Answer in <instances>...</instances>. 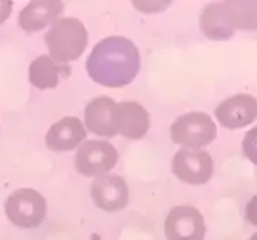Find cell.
Segmentation results:
<instances>
[{
	"instance_id": "obj_1",
	"label": "cell",
	"mask_w": 257,
	"mask_h": 240,
	"mask_svg": "<svg viewBox=\"0 0 257 240\" xmlns=\"http://www.w3.org/2000/svg\"><path fill=\"white\" fill-rule=\"evenodd\" d=\"M141 69V55L133 41L108 36L93 46L86 59V72L95 84L122 88L135 79Z\"/></svg>"
},
{
	"instance_id": "obj_2",
	"label": "cell",
	"mask_w": 257,
	"mask_h": 240,
	"mask_svg": "<svg viewBox=\"0 0 257 240\" xmlns=\"http://www.w3.org/2000/svg\"><path fill=\"white\" fill-rule=\"evenodd\" d=\"M88 31L76 18H58L45 33L49 56L59 63L76 61L88 46Z\"/></svg>"
},
{
	"instance_id": "obj_3",
	"label": "cell",
	"mask_w": 257,
	"mask_h": 240,
	"mask_svg": "<svg viewBox=\"0 0 257 240\" xmlns=\"http://www.w3.org/2000/svg\"><path fill=\"white\" fill-rule=\"evenodd\" d=\"M5 213L13 226L21 229H36L46 219V198L35 188H18L6 198Z\"/></svg>"
},
{
	"instance_id": "obj_4",
	"label": "cell",
	"mask_w": 257,
	"mask_h": 240,
	"mask_svg": "<svg viewBox=\"0 0 257 240\" xmlns=\"http://www.w3.org/2000/svg\"><path fill=\"white\" fill-rule=\"evenodd\" d=\"M170 136L174 144L183 148L200 150L216 140L217 127L208 114L193 111L175 118L170 127Z\"/></svg>"
},
{
	"instance_id": "obj_5",
	"label": "cell",
	"mask_w": 257,
	"mask_h": 240,
	"mask_svg": "<svg viewBox=\"0 0 257 240\" xmlns=\"http://www.w3.org/2000/svg\"><path fill=\"white\" fill-rule=\"evenodd\" d=\"M118 163V151L109 141L89 140L82 143L75 157L76 170L86 177L108 174Z\"/></svg>"
},
{
	"instance_id": "obj_6",
	"label": "cell",
	"mask_w": 257,
	"mask_h": 240,
	"mask_svg": "<svg viewBox=\"0 0 257 240\" xmlns=\"http://www.w3.org/2000/svg\"><path fill=\"white\" fill-rule=\"evenodd\" d=\"M171 171L185 184L201 186L213 177L214 161L206 150L181 148L173 157Z\"/></svg>"
},
{
	"instance_id": "obj_7",
	"label": "cell",
	"mask_w": 257,
	"mask_h": 240,
	"mask_svg": "<svg viewBox=\"0 0 257 240\" xmlns=\"http://www.w3.org/2000/svg\"><path fill=\"white\" fill-rule=\"evenodd\" d=\"M206 231L203 214L193 206H175L164 221L167 240H204Z\"/></svg>"
},
{
	"instance_id": "obj_8",
	"label": "cell",
	"mask_w": 257,
	"mask_h": 240,
	"mask_svg": "<svg viewBox=\"0 0 257 240\" xmlns=\"http://www.w3.org/2000/svg\"><path fill=\"white\" fill-rule=\"evenodd\" d=\"M85 128L92 134L111 138L119 134V104L109 96H96L85 106Z\"/></svg>"
},
{
	"instance_id": "obj_9",
	"label": "cell",
	"mask_w": 257,
	"mask_h": 240,
	"mask_svg": "<svg viewBox=\"0 0 257 240\" xmlns=\"http://www.w3.org/2000/svg\"><path fill=\"white\" fill-rule=\"evenodd\" d=\"M91 198L93 204L106 213L122 211L130 201V190L121 176L103 174L91 184Z\"/></svg>"
},
{
	"instance_id": "obj_10",
	"label": "cell",
	"mask_w": 257,
	"mask_h": 240,
	"mask_svg": "<svg viewBox=\"0 0 257 240\" xmlns=\"http://www.w3.org/2000/svg\"><path fill=\"white\" fill-rule=\"evenodd\" d=\"M216 118L227 130H238L257 119V99L253 95L237 94L217 105Z\"/></svg>"
},
{
	"instance_id": "obj_11",
	"label": "cell",
	"mask_w": 257,
	"mask_h": 240,
	"mask_svg": "<svg viewBox=\"0 0 257 240\" xmlns=\"http://www.w3.org/2000/svg\"><path fill=\"white\" fill-rule=\"evenodd\" d=\"M86 138V128L78 116H63L48 130L46 147L55 153H66L79 147Z\"/></svg>"
},
{
	"instance_id": "obj_12",
	"label": "cell",
	"mask_w": 257,
	"mask_h": 240,
	"mask_svg": "<svg viewBox=\"0 0 257 240\" xmlns=\"http://www.w3.org/2000/svg\"><path fill=\"white\" fill-rule=\"evenodd\" d=\"M63 8V2L59 0H33L19 13V26L31 33L42 31L58 19Z\"/></svg>"
},
{
	"instance_id": "obj_13",
	"label": "cell",
	"mask_w": 257,
	"mask_h": 240,
	"mask_svg": "<svg viewBox=\"0 0 257 240\" xmlns=\"http://www.w3.org/2000/svg\"><path fill=\"white\" fill-rule=\"evenodd\" d=\"M72 72L68 63L53 61L49 55H41L29 66V82L38 89H52L59 85L62 78Z\"/></svg>"
},
{
	"instance_id": "obj_14",
	"label": "cell",
	"mask_w": 257,
	"mask_h": 240,
	"mask_svg": "<svg viewBox=\"0 0 257 240\" xmlns=\"http://www.w3.org/2000/svg\"><path fill=\"white\" fill-rule=\"evenodd\" d=\"M198 25L203 35L211 41H227L236 32L227 15L224 2L210 3L204 6L198 19Z\"/></svg>"
},
{
	"instance_id": "obj_15",
	"label": "cell",
	"mask_w": 257,
	"mask_h": 240,
	"mask_svg": "<svg viewBox=\"0 0 257 240\" xmlns=\"http://www.w3.org/2000/svg\"><path fill=\"white\" fill-rule=\"evenodd\" d=\"M119 104V136L128 140H141L148 133L151 118L144 106L134 101Z\"/></svg>"
},
{
	"instance_id": "obj_16",
	"label": "cell",
	"mask_w": 257,
	"mask_h": 240,
	"mask_svg": "<svg viewBox=\"0 0 257 240\" xmlns=\"http://www.w3.org/2000/svg\"><path fill=\"white\" fill-rule=\"evenodd\" d=\"M224 8L234 29L256 31L257 2H224Z\"/></svg>"
},
{
	"instance_id": "obj_17",
	"label": "cell",
	"mask_w": 257,
	"mask_h": 240,
	"mask_svg": "<svg viewBox=\"0 0 257 240\" xmlns=\"http://www.w3.org/2000/svg\"><path fill=\"white\" fill-rule=\"evenodd\" d=\"M241 150L243 156L257 166V126L246 133L241 143Z\"/></svg>"
},
{
	"instance_id": "obj_18",
	"label": "cell",
	"mask_w": 257,
	"mask_h": 240,
	"mask_svg": "<svg viewBox=\"0 0 257 240\" xmlns=\"http://www.w3.org/2000/svg\"><path fill=\"white\" fill-rule=\"evenodd\" d=\"M133 3H134L137 9L145 12V13L161 11V9H165L170 5V2H133Z\"/></svg>"
},
{
	"instance_id": "obj_19",
	"label": "cell",
	"mask_w": 257,
	"mask_h": 240,
	"mask_svg": "<svg viewBox=\"0 0 257 240\" xmlns=\"http://www.w3.org/2000/svg\"><path fill=\"white\" fill-rule=\"evenodd\" d=\"M244 216H246V220L250 224L257 227V194L247 201L246 209H244Z\"/></svg>"
},
{
	"instance_id": "obj_20",
	"label": "cell",
	"mask_w": 257,
	"mask_h": 240,
	"mask_svg": "<svg viewBox=\"0 0 257 240\" xmlns=\"http://www.w3.org/2000/svg\"><path fill=\"white\" fill-rule=\"evenodd\" d=\"M13 2L12 0H0V26L11 18Z\"/></svg>"
},
{
	"instance_id": "obj_21",
	"label": "cell",
	"mask_w": 257,
	"mask_h": 240,
	"mask_svg": "<svg viewBox=\"0 0 257 240\" xmlns=\"http://www.w3.org/2000/svg\"><path fill=\"white\" fill-rule=\"evenodd\" d=\"M89 240H102V239H101V236H99L98 233H92V234H91V237H89Z\"/></svg>"
},
{
	"instance_id": "obj_22",
	"label": "cell",
	"mask_w": 257,
	"mask_h": 240,
	"mask_svg": "<svg viewBox=\"0 0 257 240\" xmlns=\"http://www.w3.org/2000/svg\"><path fill=\"white\" fill-rule=\"evenodd\" d=\"M250 240H257V233H254V234H253V236L250 237Z\"/></svg>"
}]
</instances>
